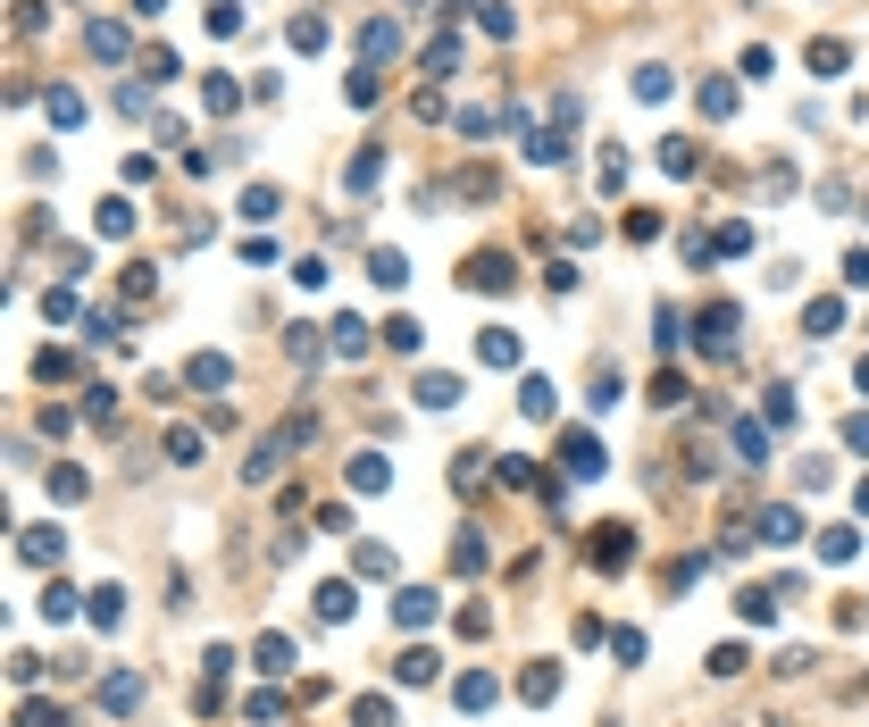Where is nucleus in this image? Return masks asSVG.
<instances>
[{"mask_svg":"<svg viewBox=\"0 0 869 727\" xmlns=\"http://www.w3.org/2000/svg\"><path fill=\"white\" fill-rule=\"evenodd\" d=\"M560 468H569V477H602V468H610L602 435H560Z\"/></svg>","mask_w":869,"mask_h":727,"instance_id":"f257e3e1","label":"nucleus"},{"mask_svg":"<svg viewBox=\"0 0 869 727\" xmlns=\"http://www.w3.org/2000/svg\"><path fill=\"white\" fill-rule=\"evenodd\" d=\"M460 276H468V285H477V293H510V285H519V268H510L502 251H477V260H468Z\"/></svg>","mask_w":869,"mask_h":727,"instance_id":"f03ea898","label":"nucleus"},{"mask_svg":"<svg viewBox=\"0 0 869 727\" xmlns=\"http://www.w3.org/2000/svg\"><path fill=\"white\" fill-rule=\"evenodd\" d=\"M736 326H744V310H736V301L702 310V351H736Z\"/></svg>","mask_w":869,"mask_h":727,"instance_id":"7ed1b4c3","label":"nucleus"},{"mask_svg":"<svg viewBox=\"0 0 869 727\" xmlns=\"http://www.w3.org/2000/svg\"><path fill=\"white\" fill-rule=\"evenodd\" d=\"M84 42H92V59L126 67V26H117V17H92V26H84Z\"/></svg>","mask_w":869,"mask_h":727,"instance_id":"20e7f679","label":"nucleus"},{"mask_svg":"<svg viewBox=\"0 0 869 727\" xmlns=\"http://www.w3.org/2000/svg\"><path fill=\"white\" fill-rule=\"evenodd\" d=\"M360 51H368V67L393 59V51H402V26H393V17H368V26H360Z\"/></svg>","mask_w":869,"mask_h":727,"instance_id":"39448f33","label":"nucleus"},{"mask_svg":"<svg viewBox=\"0 0 869 727\" xmlns=\"http://www.w3.org/2000/svg\"><path fill=\"white\" fill-rule=\"evenodd\" d=\"M310 611H318L326 627H343V619H351V585H343V577H326L318 594H310Z\"/></svg>","mask_w":869,"mask_h":727,"instance_id":"423d86ee","label":"nucleus"},{"mask_svg":"<svg viewBox=\"0 0 869 727\" xmlns=\"http://www.w3.org/2000/svg\"><path fill=\"white\" fill-rule=\"evenodd\" d=\"M477 360H485V368H510V360H519V335H510V326H485V335H477Z\"/></svg>","mask_w":869,"mask_h":727,"instance_id":"0eeeda50","label":"nucleus"},{"mask_svg":"<svg viewBox=\"0 0 869 727\" xmlns=\"http://www.w3.org/2000/svg\"><path fill=\"white\" fill-rule=\"evenodd\" d=\"M594 560H602V569H627V560H636V535H627V527H602V535H594Z\"/></svg>","mask_w":869,"mask_h":727,"instance_id":"6e6552de","label":"nucleus"},{"mask_svg":"<svg viewBox=\"0 0 869 727\" xmlns=\"http://www.w3.org/2000/svg\"><path fill=\"white\" fill-rule=\"evenodd\" d=\"M17 552H26L34 569H51V560L67 552V535H51V527H26V535H17Z\"/></svg>","mask_w":869,"mask_h":727,"instance_id":"1a4fd4ad","label":"nucleus"},{"mask_svg":"<svg viewBox=\"0 0 869 727\" xmlns=\"http://www.w3.org/2000/svg\"><path fill=\"white\" fill-rule=\"evenodd\" d=\"M377 485H393L385 452H360V460H351V494H377Z\"/></svg>","mask_w":869,"mask_h":727,"instance_id":"9d476101","label":"nucleus"},{"mask_svg":"<svg viewBox=\"0 0 869 727\" xmlns=\"http://www.w3.org/2000/svg\"><path fill=\"white\" fill-rule=\"evenodd\" d=\"M134 702H143V677H101V711H117V719H126Z\"/></svg>","mask_w":869,"mask_h":727,"instance_id":"9b49d317","label":"nucleus"},{"mask_svg":"<svg viewBox=\"0 0 869 727\" xmlns=\"http://www.w3.org/2000/svg\"><path fill=\"white\" fill-rule=\"evenodd\" d=\"M226 377H234V368L218 360V351H193V368H184V385H201V393H218Z\"/></svg>","mask_w":869,"mask_h":727,"instance_id":"f8f14e48","label":"nucleus"},{"mask_svg":"<svg viewBox=\"0 0 869 727\" xmlns=\"http://www.w3.org/2000/svg\"><path fill=\"white\" fill-rule=\"evenodd\" d=\"M794 535H803V510H761V544H794Z\"/></svg>","mask_w":869,"mask_h":727,"instance_id":"ddd939ff","label":"nucleus"},{"mask_svg":"<svg viewBox=\"0 0 869 727\" xmlns=\"http://www.w3.org/2000/svg\"><path fill=\"white\" fill-rule=\"evenodd\" d=\"M351 727H402V711H393L385 694H360L351 702Z\"/></svg>","mask_w":869,"mask_h":727,"instance_id":"4468645a","label":"nucleus"},{"mask_svg":"<svg viewBox=\"0 0 869 727\" xmlns=\"http://www.w3.org/2000/svg\"><path fill=\"white\" fill-rule=\"evenodd\" d=\"M251 661H260V677H285V669H293V644H285V636H260Z\"/></svg>","mask_w":869,"mask_h":727,"instance_id":"2eb2a0df","label":"nucleus"},{"mask_svg":"<svg viewBox=\"0 0 869 727\" xmlns=\"http://www.w3.org/2000/svg\"><path fill=\"white\" fill-rule=\"evenodd\" d=\"M519 694H527V702H552V694H560V669H552V661H535V669L519 677Z\"/></svg>","mask_w":869,"mask_h":727,"instance_id":"dca6fc26","label":"nucleus"},{"mask_svg":"<svg viewBox=\"0 0 869 727\" xmlns=\"http://www.w3.org/2000/svg\"><path fill=\"white\" fill-rule=\"evenodd\" d=\"M377 176H385V151H360V159H351V193H377Z\"/></svg>","mask_w":869,"mask_h":727,"instance_id":"f3484780","label":"nucleus"},{"mask_svg":"<svg viewBox=\"0 0 869 727\" xmlns=\"http://www.w3.org/2000/svg\"><path fill=\"white\" fill-rule=\"evenodd\" d=\"M293 51H326V17H318V9L293 17Z\"/></svg>","mask_w":869,"mask_h":727,"instance_id":"a211bd4d","label":"nucleus"},{"mask_svg":"<svg viewBox=\"0 0 869 727\" xmlns=\"http://www.w3.org/2000/svg\"><path fill=\"white\" fill-rule=\"evenodd\" d=\"M702 117H736V84H727V76L702 84Z\"/></svg>","mask_w":869,"mask_h":727,"instance_id":"6ab92c4d","label":"nucleus"},{"mask_svg":"<svg viewBox=\"0 0 869 727\" xmlns=\"http://www.w3.org/2000/svg\"><path fill=\"white\" fill-rule=\"evenodd\" d=\"M418 402H427V410H452V402H460V377H418Z\"/></svg>","mask_w":869,"mask_h":727,"instance_id":"aec40b11","label":"nucleus"},{"mask_svg":"<svg viewBox=\"0 0 869 727\" xmlns=\"http://www.w3.org/2000/svg\"><path fill=\"white\" fill-rule=\"evenodd\" d=\"M393 619H402V627H427V619H435V594H418V585H410V594L393 602Z\"/></svg>","mask_w":869,"mask_h":727,"instance_id":"412c9836","label":"nucleus"},{"mask_svg":"<svg viewBox=\"0 0 869 727\" xmlns=\"http://www.w3.org/2000/svg\"><path fill=\"white\" fill-rule=\"evenodd\" d=\"M452 694H460V711H485V702H493V677H485V669H468Z\"/></svg>","mask_w":869,"mask_h":727,"instance_id":"4be33fe9","label":"nucleus"},{"mask_svg":"<svg viewBox=\"0 0 869 727\" xmlns=\"http://www.w3.org/2000/svg\"><path fill=\"white\" fill-rule=\"evenodd\" d=\"M42 619H76V585L51 577V594H42Z\"/></svg>","mask_w":869,"mask_h":727,"instance_id":"5701e85b","label":"nucleus"},{"mask_svg":"<svg viewBox=\"0 0 869 727\" xmlns=\"http://www.w3.org/2000/svg\"><path fill=\"white\" fill-rule=\"evenodd\" d=\"M844 59H853L844 42H811V76H844Z\"/></svg>","mask_w":869,"mask_h":727,"instance_id":"b1692460","label":"nucleus"},{"mask_svg":"<svg viewBox=\"0 0 869 727\" xmlns=\"http://www.w3.org/2000/svg\"><path fill=\"white\" fill-rule=\"evenodd\" d=\"M427 677H435V652L410 644V652H402V686H427Z\"/></svg>","mask_w":869,"mask_h":727,"instance_id":"393cba45","label":"nucleus"},{"mask_svg":"<svg viewBox=\"0 0 869 727\" xmlns=\"http://www.w3.org/2000/svg\"><path fill=\"white\" fill-rule=\"evenodd\" d=\"M636 92H644V101H669L677 76H669V67H636Z\"/></svg>","mask_w":869,"mask_h":727,"instance_id":"a878e982","label":"nucleus"},{"mask_svg":"<svg viewBox=\"0 0 869 727\" xmlns=\"http://www.w3.org/2000/svg\"><path fill=\"white\" fill-rule=\"evenodd\" d=\"M836 326H844L836 301H811V310H803V335H836Z\"/></svg>","mask_w":869,"mask_h":727,"instance_id":"bb28decb","label":"nucleus"},{"mask_svg":"<svg viewBox=\"0 0 869 727\" xmlns=\"http://www.w3.org/2000/svg\"><path fill=\"white\" fill-rule=\"evenodd\" d=\"M335 351H343V360H360V351H368V326H360V318H335Z\"/></svg>","mask_w":869,"mask_h":727,"instance_id":"cd10ccee","label":"nucleus"},{"mask_svg":"<svg viewBox=\"0 0 869 727\" xmlns=\"http://www.w3.org/2000/svg\"><path fill=\"white\" fill-rule=\"evenodd\" d=\"M519 410H527V418H552V385L527 377V385H519Z\"/></svg>","mask_w":869,"mask_h":727,"instance_id":"c85d7f7f","label":"nucleus"},{"mask_svg":"<svg viewBox=\"0 0 869 727\" xmlns=\"http://www.w3.org/2000/svg\"><path fill=\"white\" fill-rule=\"evenodd\" d=\"M34 377H42V385H59V377H76V351H42V360H34Z\"/></svg>","mask_w":869,"mask_h":727,"instance_id":"c756f323","label":"nucleus"},{"mask_svg":"<svg viewBox=\"0 0 869 727\" xmlns=\"http://www.w3.org/2000/svg\"><path fill=\"white\" fill-rule=\"evenodd\" d=\"M368 276H377V285H402L410 260H402V251H377V260H368Z\"/></svg>","mask_w":869,"mask_h":727,"instance_id":"7c9ffc66","label":"nucleus"},{"mask_svg":"<svg viewBox=\"0 0 869 727\" xmlns=\"http://www.w3.org/2000/svg\"><path fill=\"white\" fill-rule=\"evenodd\" d=\"M126 619V602H117V585H101V594H92V627H117Z\"/></svg>","mask_w":869,"mask_h":727,"instance_id":"2f4dec72","label":"nucleus"},{"mask_svg":"<svg viewBox=\"0 0 869 727\" xmlns=\"http://www.w3.org/2000/svg\"><path fill=\"white\" fill-rule=\"evenodd\" d=\"M652 343H661V351H677V343H686V318H677V310H661V318H652Z\"/></svg>","mask_w":869,"mask_h":727,"instance_id":"473e14b6","label":"nucleus"},{"mask_svg":"<svg viewBox=\"0 0 869 727\" xmlns=\"http://www.w3.org/2000/svg\"><path fill=\"white\" fill-rule=\"evenodd\" d=\"M744 661H753V652H744V644H711V677H736Z\"/></svg>","mask_w":869,"mask_h":727,"instance_id":"72a5a7b5","label":"nucleus"},{"mask_svg":"<svg viewBox=\"0 0 869 727\" xmlns=\"http://www.w3.org/2000/svg\"><path fill=\"white\" fill-rule=\"evenodd\" d=\"M736 452H744V468H761L769 460V435L761 427H736Z\"/></svg>","mask_w":869,"mask_h":727,"instance_id":"f704fd0d","label":"nucleus"},{"mask_svg":"<svg viewBox=\"0 0 869 727\" xmlns=\"http://www.w3.org/2000/svg\"><path fill=\"white\" fill-rule=\"evenodd\" d=\"M485 34H519V9L510 0H485Z\"/></svg>","mask_w":869,"mask_h":727,"instance_id":"c9c22d12","label":"nucleus"},{"mask_svg":"<svg viewBox=\"0 0 869 727\" xmlns=\"http://www.w3.org/2000/svg\"><path fill=\"white\" fill-rule=\"evenodd\" d=\"M853 544H861V535H853V527H836V535H819V560H853Z\"/></svg>","mask_w":869,"mask_h":727,"instance_id":"e433bc0d","label":"nucleus"},{"mask_svg":"<svg viewBox=\"0 0 869 727\" xmlns=\"http://www.w3.org/2000/svg\"><path fill=\"white\" fill-rule=\"evenodd\" d=\"M686 402V377H652V410H677Z\"/></svg>","mask_w":869,"mask_h":727,"instance_id":"4c0bfd02","label":"nucleus"},{"mask_svg":"<svg viewBox=\"0 0 869 727\" xmlns=\"http://www.w3.org/2000/svg\"><path fill=\"white\" fill-rule=\"evenodd\" d=\"M76 117H84V101H76V92L59 84V92H51V126H76Z\"/></svg>","mask_w":869,"mask_h":727,"instance_id":"58836bf2","label":"nucleus"},{"mask_svg":"<svg viewBox=\"0 0 869 727\" xmlns=\"http://www.w3.org/2000/svg\"><path fill=\"white\" fill-rule=\"evenodd\" d=\"M168 460L193 468V460H201V435H193V427H176V435H168Z\"/></svg>","mask_w":869,"mask_h":727,"instance_id":"ea45409f","label":"nucleus"},{"mask_svg":"<svg viewBox=\"0 0 869 727\" xmlns=\"http://www.w3.org/2000/svg\"><path fill=\"white\" fill-rule=\"evenodd\" d=\"M101 234H134V209L126 201H101Z\"/></svg>","mask_w":869,"mask_h":727,"instance_id":"a19ab883","label":"nucleus"},{"mask_svg":"<svg viewBox=\"0 0 869 727\" xmlns=\"http://www.w3.org/2000/svg\"><path fill=\"white\" fill-rule=\"evenodd\" d=\"M844 285H853V293L869 285V251H844Z\"/></svg>","mask_w":869,"mask_h":727,"instance_id":"79ce46f5","label":"nucleus"},{"mask_svg":"<svg viewBox=\"0 0 869 727\" xmlns=\"http://www.w3.org/2000/svg\"><path fill=\"white\" fill-rule=\"evenodd\" d=\"M844 443H853V452H869V418H861V410L844 418Z\"/></svg>","mask_w":869,"mask_h":727,"instance_id":"37998d69","label":"nucleus"},{"mask_svg":"<svg viewBox=\"0 0 869 727\" xmlns=\"http://www.w3.org/2000/svg\"><path fill=\"white\" fill-rule=\"evenodd\" d=\"M134 9H143V17H159V9H168V0H134Z\"/></svg>","mask_w":869,"mask_h":727,"instance_id":"c03bdc74","label":"nucleus"}]
</instances>
